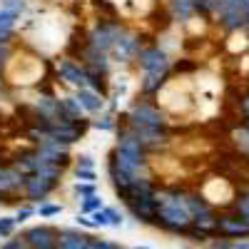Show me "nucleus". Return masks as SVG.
I'll use <instances>...</instances> for the list:
<instances>
[{
    "mask_svg": "<svg viewBox=\"0 0 249 249\" xmlns=\"http://www.w3.org/2000/svg\"><path fill=\"white\" fill-rule=\"evenodd\" d=\"M155 199H157V219H155V224H160L162 230L184 234L187 227H192V222H195L192 192L170 187V190H157Z\"/></svg>",
    "mask_w": 249,
    "mask_h": 249,
    "instance_id": "f257e3e1",
    "label": "nucleus"
},
{
    "mask_svg": "<svg viewBox=\"0 0 249 249\" xmlns=\"http://www.w3.org/2000/svg\"><path fill=\"white\" fill-rule=\"evenodd\" d=\"M112 160L120 164L124 172L140 175V170L144 167V147H142V142H140L130 130H122L120 142H117V150H115Z\"/></svg>",
    "mask_w": 249,
    "mask_h": 249,
    "instance_id": "f03ea898",
    "label": "nucleus"
},
{
    "mask_svg": "<svg viewBox=\"0 0 249 249\" xmlns=\"http://www.w3.org/2000/svg\"><path fill=\"white\" fill-rule=\"evenodd\" d=\"M140 65L144 70V92H155L160 90L164 75H167V68H170V60L162 50L157 48H150V50H142L140 53Z\"/></svg>",
    "mask_w": 249,
    "mask_h": 249,
    "instance_id": "7ed1b4c3",
    "label": "nucleus"
},
{
    "mask_svg": "<svg viewBox=\"0 0 249 249\" xmlns=\"http://www.w3.org/2000/svg\"><path fill=\"white\" fill-rule=\"evenodd\" d=\"M217 234H222V237H227V239L249 237V222H247L244 217H239L237 212H232V214H219Z\"/></svg>",
    "mask_w": 249,
    "mask_h": 249,
    "instance_id": "20e7f679",
    "label": "nucleus"
},
{
    "mask_svg": "<svg viewBox=\"0 0 249 249\" xmlns=\"http://www.w3.org/2000/svg\"><path fill=\"white\" fill-rule=\"evenodd\" d=\"M140 142L144 150H157V147H164L167 144V132L164 127H147V124H130L127 127Z\"/></svg>",
    "mask_w": 249,
    "mask_h": 249,
    "instance_id": "39448f33",
    "label": "nucleus"
},
{
    "mask_svg": "<svg viewBox=\"0 0 249 249\" xmlns=\"http://www.w3.org/2000/svg\"><path fill=\"white\" fill-rule=\"evenodd\" d=\"M130 124H147V127H164V115L150 105V102H137L130 112Z\"/></svg>",
    "mask_w": 249,
    "mask_h": 249,
    "instance_id": "423d86ee",
    "label": "nucleus"
},
{
    "mask_svg": "<svg viewBox=\"0 0 249 249\" xmlns=\"http://www.w3.org/2000/svg\"><path fill=\"white\" fill-rule=\"evenodd\" d=\"M120 33H122L120 25L102 23V25L95 28V33L90 35V45H92L95 50H100V53H107V50H112V45H115V40H117Z\"/></svg>",
    "mask_w": 249,
    "mask_h": 249,
    "instance_id": "0eeeda50",
    "label": "nucleus"
},
{
    "mask_svg": "<svg viewBox=\"0 0 249 249\" xmlns=\"http://www.w3.org/2000/svg\"><path fill=\"white\" fill-rule=\"evenodd\" d=\"M55 184H57V182H53V179H48V177H43V175H30V177H25L23 190H25L28 199H33V202H43V199L53 192V187H55Z\"/></svg>",
    "mask_w": 249,
    "mask_h": 249,
    "instance_id": "6e6552de",
    "label": "nucleus"
},
{
    "mask_svg": "<svg viewBox=\"0 0 249 249\" xmlns=\"http://www.w3.org/2000/svg\"><path fill=\"white\" fill-rule=\"evenodd\" d=\"M57 239L60 232L50 230V227H33L25 232V242H30L37 249H57Z\"/></svg>",
    "mask_w": 249,
    "mask_h": 249,
    "instance_id": "1a4fd4ad",
    "label": "nucleus"
},
{
    "mask_svg": "<svg viewBox=\"0 0 249 249\" xmlns=\"http://www.w3.org/2000/svg\"><path fill=\"white\" fill-rule=\"evenodd\" d=\"M23 184H25V175L18 167H0V199H5L10 192L20 190Z\"/></svg>",
    "mask_w": 249,
    "mask_h": 249,
    "instance_id": "9d476101",
    "label": "nucleus"
},
{
    "mask_svg": "<svg viewBox=\"0 0 249 249\" xmlns=\"http://www.w3.org/2000/svg\"><path fill=\"white\" fill-rule=\"evenodd\" d=\"M60 75L65 77L70 85H77V88H88L90 85V72L85 68H80L77 62H72V60H62L60 62Z\"/></svg>",
    "mask_w": 249,
    "mask_h": 249,
    "instance_id": "9b49d317",
    "label": "nucleus"
},
{
    "mask_svg": "<svg viewBox=\"0 0 249 249\" xmlns=\"http://www.w3.org/2000/svg\"><path fill=\"white\" fill-rule=\"evenodd\" d=\"M127 207L132 210V214L142 222H152L157 219V199L155 197H140V199H130Z\"/></svg>",
    "mask_w": 249,
    "mask_h": 249,
    "instance_id": "f8f14e48",
    "label": "nucleus"
},
{
    "mask_svg": "<svg viewBox=\"0 0 249 249\" xmlns=\"http://www.w3.org/2000/svg\"><path fill=\"white\" fill-rule=\"evenodd\" d=\"M112 50H115L122 60H130V57H135V55L140 53V43H137V37H132V35H127V33L122 30V33L117 35V40H115Z\"/></svg>",
    "mask_w": 249,
    "mask_h": 249,
    "instance_id": "ddd939ff",
    "label": "nucleus"
},
{
    "mask_svg": "<svg viewBox=\"0 0 249 249\" xmlns=\"http://www.w3.org/2000/svg\"><path fill=\"white\" fill-rule=\"evenodd\" d=\"M217 224H219V217L212 212V207L210 210H204V212H199L197 217H195V222H192V227L195 230H199L202 234H217Z\"/></svg>",
    "mask_w": 249,
    "mask_h": 249,
    "instance_id": "4468645a",
    "label": "nucleus"
},
{
    "mask_svg": "<svg viewBox=\"0 0 249 249\" xmlns=\"http://www.w3.org/2000/svg\"><path fill=\"white\" fill-rule=\"evenodd\" d=\"M15 20H18V13L15 10H8V8L0 10V45H5L8 40H10V33L15 28Z\"/></svg>",
    "mask_w": 249,
    "mask_h": 249,
    "instance_id": "2eb2a0df",
    "label": "nucleus"
},
{
    "mask_svg": "<svg viewBox=\"0 0 249 249\" xmlns=\"http://www.w3.org/2000/svg\"><path fill=\"white\" fill-rule=\"evenodd\" d=\"M77 102L85 110H90V112H97V110H102V97L97 95V92H92V90H88V88H80V92H77Z\"/></svg>",
    "mask_w": 249,
    "mask_h": 249,
    "instance_id": "dca6fc26",
    "label": "nucleus"
},
{
    "mask_svg": "<svg viewBox=\"0 0 249 249\" xmlns=\"http://www.w3.org/2000/svg\"><path fill=\"white\" fill-rule=\"evenodd\" d=\"M232 212H237L239 217H244L249 222V184L242 187V190L237 192V197L232 202Z\"/></svg>",
    "mask_w": 249,
    "mask_h": 249,
    "instance_id": "f3484780",
    "label": "nucleus"
},
{
    "mask_svg": "<svg viewBox=\"0 0 249 249\" xmlns=\"http://www.w3.org/2000/svg\"><path fill=\"white\" fill-rule=\"evenodd\" d=\"M232 142H234V147H237V152H242V155H249V130L242 127L239 130H234L232 132Z\"/></svg>",
    "mask_w": 249,
    "mask_h": 249,
    "instance_id": "a211bd4d",
    "label": "nucleus"
},
{
    "mask_svg": "<svg viewBox=\"0 0 249 249\" xmlns=\"http://www.w3.org/2000/svg\"><path fill=\"white\" fill-rule=\"evenodd\" d=\"M100 210H105V207H102V199L100 197H85V202H82V212L85 214H95V212H100Z\"/></svg>",
    "mask_w": 249,
    "mask_h": 249,
    "instance_id": "6ab92c4d",
    "label": "nucleus"
},
{
    "mask_svg": "<svg viewBox=\"0 0 249 249\" xmlns=\"http://www.w3.org/2000/svg\"><path fill=\"white\" fill-rule=\"evenodd\" d=\"M13 227H15V219H0V237H10Z\"/></svg>",
    "mask_w": 249,
    "mask_h": 249,
    "instance_id": "aec40b11",
    "label": "nucleus"
},
{
    "mask_svg": "<svg viewBox=\"0 0 249 249\" xmlns=\"http://www.w3.org/2000/svg\"><path fill=\"white\" fill-rule=\"evenodd\" d=\"M77 177H80V179H88V182H95L97 175H95L92 167H77Z\"/></svg>",
    "mask_w": 249,
    "mask_h": 249,
    "instance_id": "412c9836",
    "label": "nucleus"
},
{
    "mask_svg": "<svg viewBox=\"0 0 249 249\" xmlns=\"http://www.w3.org/2000/svg\"><path fill=\"white\" fill-rule=\"evenodd\" d=\"M40 214H43V217L60 214V204H43V207H40Z\"/></svg>",
    "mask_w": 249,
    "mask_h": 249,
    "instance_id": "4be33fe9",
    "label": "nucleus"
},
{
    "mask_svg": "<svg viewBox=\"0 0 249 249\" xmlns=\"http://www.w3.org/2000/svg\"><path fill=\"white\" fill-rule=\"evenodd\" d=\"M105 214H107L110 224H122V214L117 210H112V207H105Z\"/></svg>",
    "mask_w": 249,
    "mask_h": 249,
    "instance_id": "5701e85b",
    "label": "nucleus"
},
{
    "mask_svg": "<svg viewBox=\"0 0 249 249\" xmlns=\"http://www.w3.org/2000/svg\"><path fill=\"white\" fill-rule=\"evenodd\" d=\"M77 195L92 197V195H95V184H92V182H90V184H77Z\"/></svg>",
    "mask_w": 249,
    "mask_h": 249,
    "instance_id": "b1692460",
    "label": "nucleus"
},
{
    "mask_svg": "<svg viewBox=\"0 0 249 249\" xmlns=\"http://www.w3.org/2000/svg\"><path fill=\"white\" fill-rule=\"evenodd\" d=\"M92 219H95V224H97V227H107V224H110V219H107L105 210H100V212H95V214H92Z\"/></svg>",
    "mask_w": 249,
    "mask_h": 249,
    "instance_id": "393cba45",
    "label": "nucleus"
},
{
    "mask_svg": "<svg viewBox=\"0 0 249 249\" xmlns=\"http://www.w3.org/2000/svg\"><path fill=\"white\" fill-rule=\"evenodd\" d=\"M5 8H8V10H15V13H20V10L25 8V3H23V0H5Z\"/></svg>",
    "mask_w": 249,
    "mask_h": 249,
    "instance_id": "a878e982",
    "label": "nucleus"
},
{
    "mask_svg": "<svg viewBox=\"0 0 249 249\" xmlns=\"http://www.w3.org/2000/svg\"><path fill=\"white\" fill-rule=\"evenodd\" d=\"M239 110H242V115H249V92L239 100Z\"/></svg>",
    "mask_w": 249,
    "mask_h": 249,
    "instance_id": "bb28decb",
    "label": "nucleus"
},
{
    "mask_svg": "<svg viewBox=\"0 0 249 249\" xmlns=\"http://www.w3.org/2000/svg\"><path fill=\"white\" fill-rule=\"evenodd\" d=\"M97 124V127H102V130H112V120L110 117H102L100 122H95Z\"/></svg>",
    "mask_w": 249,
    "mask_h": 249,
    "instance_id": "cd10ccee",
    "label": "nucleus"
},
{
    "mask_svg": "<svg viewBox=\"0 0 249 249\" xmlns=\"http://www.w3.org/2000/svg\"><path fill=\"white\" fill-rule=\"evenodd\" d=\"M30 214H33V210H20V212H18V217H15V222H23V219H28Z\"/></svg>",
    "mask_w": 249,
    "mask_h": 249,
    "instance_id": "c85d7f7f",
    "label": "nucleus"
},
{
    "mask_svg": "<svg viewBox=\"0 0 249 249\" xmlns=\"http://www.w3.org/2000/svg\"><path fill=\"white\" fill-rule=\"evenodd\" d=\"M80 167H92V160L90 157H80Z\"/></svg>",
    "mask_w": 249,
    "mask_h": 249,
    "instance_id": "c756f323",
    "label": "nucleus"
},
{
    "mask_svg": "<svg viewBox=\"0 0 249 249\" xmlns=\"http://www.w3.org/2000/svg\"><path fill=\"white\" fill-rule=\"evenodd\" d=\"M214 249H232V244H230V242H217Z\"/></svg>",
    "mask_w": 249,
    "mask_h": 249,
    "instance_id": "7c9ffc66",
    "label": "nucleus"
},
{
    "mask_svg": "<svg viewBox=\"0 0 249 249\" xmlns=\"http://www.w3.org/2000/svg\"><path fill=\"white\" fill-rule=\"evenodd\" d=\"M242 124H244V127L249 130V115H242Z\"/></svg>",
    "mask_w": 249,
    "mask_h": 249,
    "instance_id": "2f4dec72",
    "label": "nucleus"
},
{
    "mask_svg": "<svg viewBox=\"0 0 249 249\" xmlns=\"http://www.w3.org/2000/svg\"><path fill=\"white\" fill-rule=\"evenodd\" d=\"M234 249H249V244H247V242H242V244H234Z\"/></svg>",
    "mask_w": 249,
    "mask_h": 249,
    "instance_id": "473e14b6",
    "label": "nucleus"
}]
</instances>
